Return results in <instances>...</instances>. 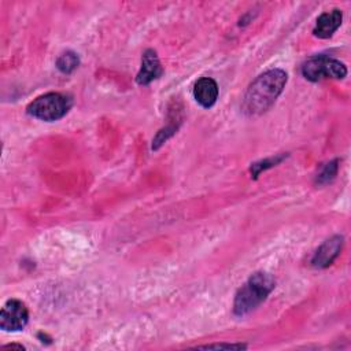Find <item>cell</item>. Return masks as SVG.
<instances>
[{
    "mask_svg": "<svg viewBox=\"0 0 351 351\" xmlns=\"http://www.w3.org/2000/svg\"><path fill=\"white\" fill-rule=\"evenodd\" d=\"M288 75L281 69H270L258 75L247 88L241 103V111L248 117L266 112L281 95Z\"/></svg>",
    "mask_w": 351,
    "mask_h": 351,
    "instance_id": "obj_1",
    "label": "cell"
},
{
    "mask_svg": "<svg viewBox=\"0 0 351 351\" xmlns=\"http://www.w3.org/2000/svg\"><path fill=\"white\" fill-rule=\"evenodd\" d=\"M274 278L263 271L254 273L237 291L233 302L236 315H245L256 308L274 289Z\"/></svg>",
    "mask_w": 351,
    "mask_h": 351,
    "instance_id": "obj_2",
    "label": "cell"
},
{
    "mask_svg": "<svg viewBox=\"0 0 351 351\" xmlns=\"http://www.w3.org/2000/svg\"><path fill=\"white\" fill-rule=\"evenodd\" d=\"M73 100L70 96L49 92L34 99L26 108L27 114L41 121H58L63 118L71 108Z\"/></svg>",
    "mask_w": 351,
    "mask_h": 351,
    "instance_id": "obj_3",
    "label": "cell"
},
{
    "mask_svg": "<svg viewBox=\"0 0 351 351\" xmlns=\"http://www.w3.org/2000/svg\"><path fill=\"white\" fill-rule=\"evenodd\" d=\"M302 74L306 80L317 82L324 78L341 80L347 75V67L343 62L326 55H317L307 59L302 66Z\"/></svg>",
    "mask_w": 351,
    "mask_h": 351,
    "instance_id": "obj_4",
    "label": "cell"
},
{
    "mask_svg": "<svg viewBox=\"0 0 351 351\" xmlns=\"http://www.w3.org/2000/svg\"><path fill=\"white\" fill-rule=\"evenodd\" d=\"M29 319V313L25 306L18 299H10L1 308L0 313V328L8 332L22 330Z\"/></svg>",
    "mask_w": 351,
    "mask_h": 351,
    "instance_id": "obj_5",
    "label": "cell"
},
{
    "mask_svg": "<svg viewBox=\"0 0 351 351\" xmlns=\"http://www.w3.org/2000/svg\"><path fill=\"white\" fill-rule=\"evenodd\" d=\"M343 247V237L341 236H333L324 241V244L319 245V248L315 251L311 265L317 269H324L328 267L340 254Z\"/></svg>",
    "mask_w": 351,
    "mask_h": 351,
    "instance_id": "obj_6",
    "label": "cell"
},
{
    "mask_svg": "<svg viewBox=\"0 0 351 351\" xmlns=\"http://www.w3.org/2000/svg\"><path fill=\"white\" fill-rule=\"evenodd\" d=\"M162 66L159 58L154 49H147L141 58V67L136 77L138 85H148L162 74Z\"/></svg>",
    "mask_w": 351,
    "mask_h": 351,
    "instance_id": "obj_7",
    "label": "cell"
},
{
    "mask_svg": "<svg viewBox=\"0 0 351 351\" xmlns=\"http://www.w3.org/2000/svg\"><path fill=\"white\" fill-rule=\"evenodd\" d=\"M195 100L204 108H210L218 99V85L213 78L203 77L196 81L193 86Z\"/></svg>",
    "mask_w": 351,
    "mask_h": 351,
    "instance_id": "obj_8",
    "label": "cell"
},
{
    "mask_svg": "<svg viewBox=\"0 0 351 351\" xmlns=\"http://www.w3.org/2000/svg\"><path fill=\"white\" fill-rule=\"evenodd\" d=\"M341 19H343V14L337 8L321 14L318 16V19L315 22V26H314V30H313L314 36H317L319 38L330 37L340 27Z\"/></svg>",
    "mask_w": 351,
    "mask_h": 351,
    "instance_id": "obj_9",
    "label": "cell"
},
{
    "mask_svg": "<svg viewBox=\"0 0 351 351\" xmlns=\"http://www.w3.org/2000/svg\"><path fill=\"white\" fill-rule=\"evenodd\" d=\"M80 64V58L77 56V53L67 51L64 53H62L58 60H56V67L63 73V74H70L71 71H74Z\"/></svg>",
    "mask_w": 351,
    "mask_h": 351,
    "instance_id": "obj_10",
    "label": "cell"
},
{
    "mask_svg": "<svg viewBox=\"0 0 351 351\" xmlns=\"http://www.w3.org/2000/svg\"><path fill=\"white\" fill-rule=\"evenodd\" d=\"M337 173V160H332L329 163H326L322 170L318 173L317 176V182L319 184H326L329 182L332 178H335Z\"/></svg>",
    "mask_w": 351,
    "mask_h": 351,
    "instance_id": "obj_11",
    "label": "cell"
},
{
    "mask_svg": "<svg viewBox=\"0 0 351 351\" xmlns=\"http://www.w3.org/2000/svg\"><path fill=\"white\" fill-rule=\"evenodd\" d=\"M284 159V155H278V156H274V158H269V159H265L262 162H258V163H254L251 166V173L254 174V177H256L262 170H266L277 163H280L281 160Z\"/></svg>",
    "mask_w": 351,
    "mask_h": 351,
    "instance_id": "obj_12",
    "label": "cell"
},
{
    "mask_svg": "<svg viewBox=\"0 0 351 351\" xmlns=\"http://www.w3.org/2000/svg\"><path fill=\"white\" fill-rule=\"evenodd\" d=\"M199 348H226V350L237 348V350H241V348H247V346H245V344H241V343H219V344L199 346Z\"/></svg>",
    "mask_w": 351,
    "mask_h": 351,
    "instance_id": "obj_13",
    "label": "cell"
},
{
    "mask_svg": "<svg viewBox=\"0 0 351 351\" xmlns=\"http://www.w3.org/2000/svg\"><path fill=\"white\" fill-rule=\"evenodd\" d=\"M3 348H19V350H23L25 347L21 346V344H7V346H4Z\"/></svg>",
    "mask_w": 351,
    "mask_h": 351,
    "instance_id": "obj_14",
    "label": "cell"
}]
</instances>
